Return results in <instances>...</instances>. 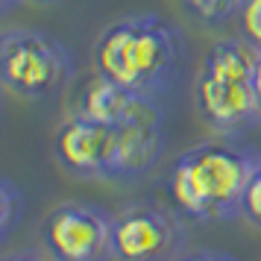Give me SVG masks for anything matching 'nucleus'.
<instances>
[{
	"label": "nucleus",
	"mask_w": 261,
	"mask_h": 261,
	"mask_svg": "<svg viewBox=\"0 0 261 261\" xmlns=\"http://www.w3.org/2000/svg\"><path fill=\"white\" fill-rule=\"evenodd\" d=\"M182 59V38L155 15H132L109 24L94 44V71L135 94H165Z\"/></svg>",
	"instance_id": "nucleus-1"
},
{
	"label": "nucleus",
	"mask_w": 261,
	"mask_h": 261,
	"mask_svg": "<svg viewBox=\"0 0 261 261\" xmlns=\"http://www.w3.org/2000/svg\"><path fill=\"white\" fill-rule=\"evenodd\" d=\"M261 159L232 141H202L176 155L167 194L182 217L214 223L238 214L241 197Z\"/></svg>",
	"instance_id": "nucleus-2"
},
{
	"label": "nucleus",
	"mask_w": 261,
	"mask_h": 261,
	"mask_svg": "<svg viewBox=\"0 0 261 261\" xmlns=\"http://www.w3.org/2000/svg\"><path fill=\"white\" fill-rule=\"evenodd\" d=\"M255 62L258 50L247 38L214 41L202 56V68L194 85V103L202 123L223 138L241 135L261 120L255 94Z\"/></svg>",
	"instance_id": "nucleus-3"
},
{
	"label": "nucleus",
	"mask_w": 261,
	"mask_h": 261,
	"mask_svg": "<svg viewBox=\"0 0 261 261\" xmlns=\"http://www.w3.org/2000/svg\"><path fill=\"white\" fill-rule=\"evenodd\" d=\"M73 59L56 38L36 30H6L0 36V83L6 91L41 100L71 80Z\"/></svg>",
	"instance_id": "nucleus-4"
},
{
	"label": "nucleus",
	"mask_w": 261,
	"mask_h": 261,
	"mask_svg": "<svg viewBox=\"0 0 261 261\" xmlns=\"http://www.w3.org/2000/svg\"><path fill=\"white\" fill-rule=\"evenodd\" d=\"M185 226L162 205H129L112 214V261H179Z\"/></svg>",
	"instance_id": "nucleus-5"
},
{
	"label": "nucleus",
	"mask_w": 261,
	"mask_h": 261,
	"mask_svg": "<svg viewBox=\"0 0 261 261\" xmlns=\"http://www.w3.org/2000/svg\"><path fill=\"white\" fill-rule=\"evenodd\" d=\"M41 244L53 261L112 258V217L94 205L62 202L41 223Z\"/></svg>",
	"instance_id": "nucleus-6"
},
{
	"label": "nucleus",
	"mask_w": 261,
	"mask_h": 261,
	"mask_svg": "<svg viewBox=\"0 0 261 261\" xmlns=\"http://www.w3.org/2000/svg\"><path fill=\"white\" fill-rule=\"evenodd\" d=\"M162 115L147 97L138 103L126 120L112 126V162L109 179H135L144 176L162 155Z\"/></svg>",
	"instance_id": "nucleus-7"
},
{
	"label": "nucleus",
	"mask_w": 261,
	"mask_h": 261,
	"mask_svg": "<svg viewBox=\"0 0 261 261\" xmlns=\"http://www.w3.org/2000/svg\"><path fill=\"white\" fill-rule=\"evenodd\" d=\"M53 153L71 176L109 179L112 162V126L88 120L73 112L53 135Z\"/></svg>",
	"instance_id": "nucleus-8"
},
{
	"label": "nucleus",
	"mask_w": 261,
	"mask_h": 261,
	"mask_svg": "<svg viewBox=\"0 0 261 261\" xmlns=\"http://www.w3.org/2000/svg\"><path fill=\"white\" fill-rule=\"evenodd\" d=\"M147 100V97L135 94L123 85L112 83L109 76L97 73L83 85L80 91V100H76V115H83L88 120H97L103 126H118L120 120H126L138 109V103Z\"/></svg>",
	"instance_id": "nucleus-9"
},
{
	"label": "nucleus",
	"mask_w": 261,
	"mask_h": 261,
	"mask_svg": "<svg viewBox=\"0 0 261 261\" xmlns=\"http://www.w3.org/2000/svg\"><path fill=\"white\" fill-rule=\"evenodd\" d=\"M27 200H24V191L15 185L9 176L0 179V238L12 235V229L18 226V220L24 217Z\"/></svg>",
	"instance_id": "nucleus-10"
},
{
	"label": "nucleus",
	"mask_w": 261,
	"mask_h": 261,
	"mask_svg": "<svg viewBox=\"0 0 261 261\" xmlns=\"http://www.w3.org/2000/svg\"><path fill=\"white\" fill-rule=\"evenodd\" d=\"M182 3L194 18H200L205 24H217V21L232 18L244 0H182Z\"/></svg>",
	"instance_id": "nucleus-11"
},
{
	"label": "nucleus",
	"mask_w": 261,
	"mask_h": 261,
	"mask_svg": "<svg viewBox=\"0 0 261 261\" xmlns=\"http://www.w3.org/2000/svg\"><path fill=\"white\" fill-rule=\"evenodd\" d=\"M238 214H241L252 229H261V162L255 165V170H252V176H249V182H247V188H244Z\"/></svg>",
	"instance_id": "nucleus-12"
},
{
	"label": "nucleus",
	"mask_w": 261,
	"mask_h": 261,
	"mask_svg": "<svg viewBox=\"0 0 261 261\" xmlns=\"http://www.w3.org/2000/svg\"><path fill=\"white\" fill-rule=\"evenodd\" d=\"M238 21L244 38L261 53V0H244L238 9Z\"/></svg>",
	"instance_id": "nucleus-13"
},
{
	"label": "nucleus",
	"mask_w": 261,
	"mask_h": 261,
	"mask_svg": "<svg viewBox=\"0 0 261 261\" xmlns=\"http://www.w3.org/2000/svg\"><path fill=\"white\" fill-rule=\"evenodd\" d=\"M179 261H238L235 255H226V252H217V249H200V252H188Z\"/></svg>",
	"instance_id": "nucleus-14"
},
{
	"label": "nucleus",
	"mask_w": 261,
	"mask_h": 261,
	"mask_svg": "<svg viewBox=\"0 0 261 261\" xmlns=\"http://www.w3.org/2000/svg\"><path fill=\"white\" fill-rule=\"evenodd\" d=\"M3 261H53L47 252H36V249H27V252H12V255H3Z\"/></svg>",
	"instance_id": "nucleus-15"
},
{
	"label": "nucleus",
	"mask_w": 261,
	"mask_h": 261,
	"mask_svg": "<svg viewBox=\"0 0 261 261\" xmlns=\"http://www.w3.org/2000/svg\"><path fill=\"white\" fill-rule=\"evenodd\" d=\"M255 94H258V106H261V53L258 62H255Z\"/></svg>",
	"instance_id": "nucleus-16"
},
{
	"label": "nucleus",
	"mask_w": 261,
	"mask_h": 261,
	"mask_svg": "<svg viewBox=\"0 0 261 261\" xmlns=\"http://www.w3.org/2000/svg\"><path fill=\"white\" fill-rule=\"evenodd\" d=\"M15 3H18V0H0V12H9Z\"/></svg>",
	"instance_id": "nucleus-17"
},
{
	"label": "nucleus",
	"mask_w": 261,
	"mask_h": 261,
	"mask_svg": "<svg viewBox=\"0 0 261 261\" xmlns=\"http://www.w3.org/2000/svg\"><path fill=\"white\" fill-rule=\"evenodd\" d=\"M36 3H53V0H36Z\"/></svg>",
	"instance_id": "nucleus-18"
}]
</instances>
